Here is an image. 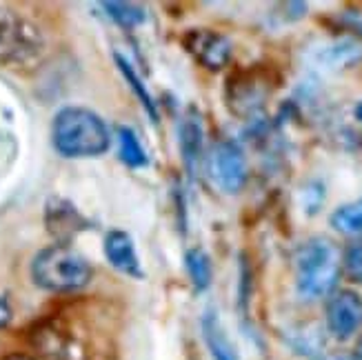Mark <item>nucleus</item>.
Returning <instances> with one entry per match:
<instances>
[{
	"label": "nucleus",
	"instance_id": "obj_17",
	"mask_svg": "<svg viewBox=\"0 0 362 360\" xmlns=\"http://www.w3.org/2000/svg\"><path fill=\"white\" fill-rule=\"evenodd\" d=\"M100 7H103L107 18L112 23H116L118 27H122V29H136V27L143 25L145 18H147L145 7H140L136 3H124V0H118V3H116V0H112V3H103Z\"/></svg>",
	"mask_w": 362,
	"mask_h": 360
},
{
	"label": "nucleus",
	"instance_id": "obj_1",
	"mask_svg": "<svg viewBox=\"0 0 362 360\" xmlns=\"http://www.w3.org/2000/svg\"><path fill=\"white\" fill-rule=\"evenodd\" d=\"M52 145L62 158H96L112 147V132L93 109L69 105L52 120Z\"/></svg>",
	"mask_w": 362,
	"mask_h": 360
},
{
	"label": "nucleus",
	"instance_id": "obj_23",
	"mask_svg": "<svg viewBox=\"0 0 362 360\" xmlns=\"http://www.w3.org/2000/svg\"><path fill=\"white\" fill-rule=\"evenodd\" d=\"M354 360H362V340L356 345V352H354Z\"/></svg>",
	"mask_w": 362,
	"mask_h": 360
},
{
	"label": "nucleus",
	"instance_id": "obj_6",
	"mask_svg": "<svg viewBox=\"0 0 362 360\" xmlns=\"http://www.w3.org/2000/svg\"><path fill=\"white\" fill-rule=\"evenodd\" d=\"M327 332L338 340L351 338L362 327V298L351 289H336L327 298Z\"/></svg>",
	"mask_w": 362,
	"mask_h": 360
},
{
	"label": "nucleus",
	"instance_id": "obj_2",
	"mask_svg": "<svg viewBox=\"0 0 362 360\" xmlns=\"http://www.w3.org/2000/svg\"><path fill=\"white\" fill-rule=\"evenodd\" d=\"M342 276L340 249L322 236L309 238L296 249L293 256V280L296 291L303 301L313 303L329 298L338 289Z\"/></svg>",
	"mask_w": 362,
	"mask_h": 360
},
{
	"label": "nucleus",
	"instance_id": "obj_15",
	"mask_svg": "<svg viewBox=\"0 0 362 360\" xmlns=\"http://www.w3.org/2000/svg\"><path fill=\"white\" fill-rule=\"evenodd\" d=\"M185 269L196 291H207L214 280V265L202 247H192L185 254Z\"/></svg>",
	"mask_w": 362,
	"mask_h": 360
},
{
	"label": "nucleus",
	"instance_id": "obj_20",
	"mask_svg": "<svg viewBox=\"0 0 362 360\" xmlns=\"http://www.w3.org/2000/svg\"><path fill=\"white\" fill-rule=\"evenodd\" d=\"M313 360H354V356H347V354H320Z\"/></svg>",
	"mask_w": 362,
	"mask_h": 360
},
{
	"label": "nucleus",
	"instance_id": "obj_16",
	"mask_svg": "<svg viewBox=\"0 0 362 360\" xmlns=\"http://www.w3.org/2000/svg\"><path fill=\"white\" fill-rule=\"evenodd\" d=\"M329 223L342 236L362 238V196L334 209V214L329 216Z\"/></svg>",
	"mask_w": 362,
	"mask_h": 360
},
{
	"label": "nucleus",
	"instance_id": "obj_3",
	"mask_svg": "<svg viewBox=\"0 0 362 360\" xmlns=\"http://www.w3.org/2000/svg\"><path fill=\"white\" fill-rule=\"evenodd\" d=\"M29 272L36 287L52 294L81 291L93 278L91 262L81 252H76L71 245L62 243L40 249L31 260Z\"/></svg>",
	"mask_w": 362,
	"mask_h": 360
},
{
	"label": "nucleus",
	"instance_id": "obj_12",
	"mask_svg": "<svg viewBox=\"0 0 362 360\" xmlns=\"http://www.w3.org/2000/svg\"><path fill=\"white\" fill-rule=\"evenodd\" d=\"M202 338L207 342V349L214 360H238L225 327L214 309H207L202 316Z\"/></svg>",
	"mask_w": 362,
	"mask_h": 360
},
{
	"label": "nucleus",
	"instance_id": "obj_22",
	"mask_svg": "<svg viewBox=\"0 0 362 360\" xmlns=\"http://www.w3.org/2000/svg\"><path fill=\"white\" fill-rule=\"evenodd\" d=\"M3 360H34L31 356H25V354H11V356H7V358H3Z\"/></svg>",
	"mask_w": 362,
	"mask_h": 360
},
{
	"label": "nucleus",
	"instance_id": "obj_14",
	"mask_svg": "<svg viewBox=\"0 0 362 360\" xmlns=\"http://www.w3.org/2000/svg\"><path fill=\"white\" fill-rule=\"evenodd\" d=\"M116 140H118V158L122 161V165H127L132 169L149 165V153L132 127H127V124L116 127Z\"/></svg>",
	"mask_w": 362,
	"mask_h": 360
},
{
	"label": "nucleus",
	"instance_id": "obj_4",
	"mask_svg": "<svg viewBox=\"0 0 362 360\" xmlns=\"http://www.w3.org/2000/svg\"><path fill=\"white\" fill-rule=\"evenodd\" d=\"M204 171L218 192L235 196L245 190L249 178V163L245 149L235 140H218L202 158Z\"/></svg>",
	"mask_w": 362,
	"mask_h": 360
},
{
	"label": "nucleus",
	"instance_id": "obj_5",
	"mask_svg": "<svg viewBox=\"0 0 362 360\" xmlns=\"http://www.w3.org/2000/svg\"><path fill=\"white\" fill-rule=\"evenodd\" d=\"M182 45H185V50L194 56L198 65L209 71L225 69L229 65L231 52H233V45L225 34H220V31H214V29H202V27L187 31Z\"/></svg>",
	"mask_w": 362,
	"mask_h": 360
},
{
	"label": "nucleus",
	"instance_id": "obj_21",
	"mask_svg": "<svg viewBox=\"0 0 362 360\" xmlns=\"http://www.w3.org/2000/svg\"><path fill=\"white\" fill-rule=\"evenodd\" d=\"M354 118L358 120V124H360V127H362V100L354 107Z\"/></svg>",
	"mask_w": 362,
	"mask_h": 360
},
{
	"label": "nucleus",
	"instance_id": "obj_8",
	"mask_svg": "<svg viewBox=\"0 0 362 360\" xmlns=\"http://www.w3.org/2000/svg\"><path fill=\"white\" fill-rule=\"evenodd\" d=\"M103 252H105L107 262L112 265L118 274L134 278V280L145 278V269H143V262H140L138 249L127 231H122V229L107 231L103 240Z\"/></svg>",
	"mask_w": 362,
	"mask_h": 360
},
{
	"label": "nucleus",
	"instance_id": "obj_9",
	"mask_svg": "<svg viewBox=\"0 0 362 360\" xmlns=\"http://www.w3.org/2000/svg\"><path fill=\"white\" fill-rule=\"evenodd\" d=\"M45 223H47V229H49L52 236L62 245H69V238H74L78 231L89 227L83 214L78 211L71 202L62 200V198H52L47 202Z\"/></svg>",
	"mask_w": 362,
	"mask_h": 360
},
{
	"label": "nucleus",
	"instance_id": "obj_13",
	"mask_svg": "<svg viewBox=\"0 0 362 360\" xmlns=\"http://www.w3.org/2000/svg\"><path fill=\"white\" fill-rule=\"evenodd\" d=\"M114 60H116L118 71L122 74V78L127 81L129 89L134 91V96L140 100V105H143V109L147 112L149 120H151V122H158V120H160V116H158V105H156V100H153V96H151V91H149L147 85L143 83V78L138 76L136 67L132 65V60H127L122 54H114Z\"/></svg>",
	"mask_w": 362,
	"mask_h": 360
},
{
	"label": "nucleus",
	"instance_id": "obj_18",
	"mask_svg": "<svg viewBox=\"0 0 362 360\" xmlns=\"http://www.w3.org/2000/svg\"><path fill=\"white\" fill-rule=\"evenodd\" d=\"M342 272L349 276V280L362 285V238H356L342 252Z\"/></svg>",
	"mask_w": 362,
	"mask_h": 360
},
{
	"label": "nucleus",
	"instance_id": "obj_19",
	"mask_svg": "<svg viewBox=\"0 0 362 360\" xmlns=\"http://www.w3.org/2000/svg\"><path fill=\"white\" fill-rule=\"evenodd\" d=\"M11 316H13V311H11L9 301L5 298V296H0V330L11 323Z\"/></svg>",
	"mask_w": 362,
	"mask_h": 360
},
{
	"label": "nucleus",
	"instance_id": "obj_10",
	"mask_svg": "<svg viewBox=\"0 0 362 360\" xmlns=\"http://www.w3.org/2000/svg\"><path fill=\"white\" fill-rule=\"evenodd\" d=\"M178 143L182 165L189 176H194L204 158V127L198 112H187L178 124Z\"/></svg>",
	"mask_w": 362,
	"mask_h": 360
},
{
	"label": "nucleus",
	"instance_id": "obj_11",
	"mask_svg": "<svg viewBox=\"0 0 362 360\" xmlns=\"http://www.w3.org/2000/svg\"><path fill=\"white\" fill-rule=\"evenodd\" d=\"M362 60V45L354 38H340L318 50V62L325 69L354 67Z\"/></svg>",
	"mask_w": 362,
	"mask_h": 360
},
{
	"label": "nucleus",
	"instance_id": "obj_7",
	"mask_svg": "<svg viewBox=\"0 0 362 360\" xmlns=\"http://www.w3.org/2000/svg\"><path fill=\"white\" fill-rule=\"evenodd\" d=\"M38 50L34 27L13 9H0V60H23Z\"/></svg>",
	"mask_w": 362,
	"mask_h": 360
}]
</instances>
